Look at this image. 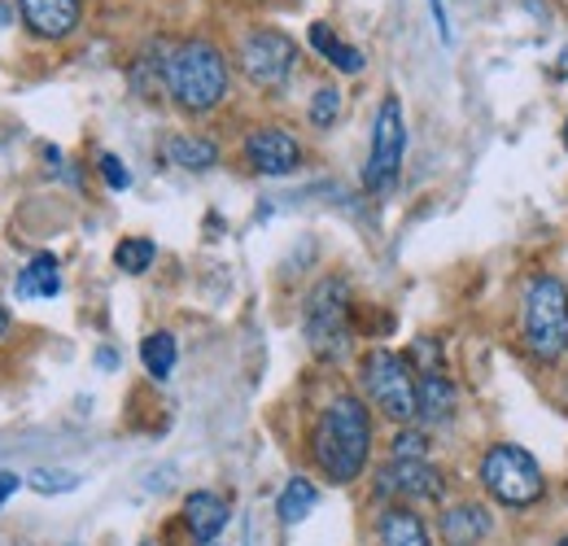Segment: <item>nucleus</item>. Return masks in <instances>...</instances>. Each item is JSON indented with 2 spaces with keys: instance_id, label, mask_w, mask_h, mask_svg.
<instances>
[{
  "instance_id": "obj_1",
  "label": "nucleus",
  "mask_w": 568,
  "mask_h": 546,
  "mask_svg": "<svg viewBox=\"0 0 568 546\" xmlns=\"http://www.w3.org/2000/svg\"><path fill=\"white\" fill-rule=\"evenodd\" d=\"M311 451H315V464L324 468V477L337 481V485H351L367 468L372 415L355 394H337L328 407L320 411L315 433H311Z\"/></svg>"
},
{
  "instance_id": "obj_2",
  "label": "nucleus",
  "mask_w": 568,
  "mask_h": 546,
  "mask_svg": "<svg viewBox=\"0 0 568 546\" xmlns=\"http://www.w3.org/2000/svg\"><path fill=\"white\" fill-rule=\"evenodd\" d=\"M227 58L214 49L211 40H184L166 53V70L162 83L175 97L180 110L189 114H206L227 97Z\"/></svg>"
},
{
  "instance_id": "obj_3",
  "label": "nucleus",
  "mask_w": 568,
  "mask_h": 546,
  "mask_svg": "<svg viewBox=\"0 0 568 546\" xmlns=\"http://www.w3.org/2000/svg\"><path fill=\"white\" fill-rule=\"evenodd\" d=\"M351 311H355V302H351V284L342 275H328L311 289L306 311H302V333H306V342L320 358H342L346 354Z\"/></svg>"
},
{
  "instance_id": "obj_4",
  "label": "nucleus",
  "mask_w": 568,
  "mask_h": 546,
  "mask_svg": "<svg viewBox=\"0 0 568 546\" xmlns=\"http://www.w3.org/2000/svg\"><path fill=\"white\" fill-rule=\"evenodd\" d=\"M358 385L363 394L372 398V407L385 411L389 419L398 424H412L420 415L416 403V376H412V363L394 350H367L363 363H358Z\"/></svg>"
},
{
  "instance_id": "obj_5",
  "label": "nucleus",
  "mask_w": 568,
  "mask_h": 546,
  "mask_svg": "<svg viewBox=\"0 0 568 546\" xmlns=\"http://www.w3.org/2000/svg\"><path fill=\"white\" fill-rule=\"evenodd\" d=\"M481 485L490 489V498H498L503 507H534L547 494V477H542L538 459L525 446H511V442H498V446L486 451Z\"/></svg>"
},
{
  "instance_id": "obj_6",
  "label": "nucleus",
  "mask_w": 568,
  "mask_h": 546,
  "mask_svg": "<svg viewBox=\"0 0 568 546\" xmlns=\"http://www.w3.org/2000/svg\"><path fill=\"white\" fill-rule=\"evenodd\" d=\"M525 337L538 358H560L568 350V293L556 275H534L525 289Z\"/></svg>"
},
{
  "instance_id": "obj_7",
  "label": "nucleus",
  "mask_w": 568,
  "mask_h": 546,
  "mask_svg": "<svg viewBox=\"0 0 568 546\" xmlns=\"http://www.w3.org/2000/svg\"><path fill=\"white\" fill-rule=\"evenodd\" d=\"M403 153H407V123H403V105H398V97H385V101H381V110H376L372 153H367V166H363V184H367L372 193L394 189L398 166H403Z\"/></svg>"
},
{
  "instance_id": "obj_8",
  "label": "nucleus",
  "mask_w": 568,
  "mask_h": 546,
  "mask_svg": "<svg viewBox=\"0 0 568 546\" xmlns=\"http://www.w3.org/2000/svg\"><path fill=\"white\" fill-rule=\"evenodd\" d=\"M241 70H245V79L254 83V88H267V92H276L288 83V74L297 67V44L284 36V31H272V27H263V31H254V36H245V44H241Z\"/></svg>"
},
{
  "instance_id": "obj_9",
  "label": "nucleus",
  "mask_w": 568,
  "mask_h": 546,
  "mask_svg": "<svg viewBox=\"0 0 568 546\" xmlns=\"http://www.w3.org/2000/svg\"><path fill=\"white\" fill-rule=\"evenodd\" d=\"M245 162L258 175H288L302 162V144L288 136L284 128H258L245 136Z\"/></svg>"
},
{
  "instance_id": "obj_10",
  "label": "nucleus",
  "mask_w": 568,
  "mask_h": 546,
  "mask_svg": "<svg viewBox=\"0 0 568 546\" xmlns=\"http://www.w3.org/2000/svg\"><path fill=\"white\" fill-rule=\"evenodd\" d=\"M381 494L398 498H442V473L428 468L425 459H394L381 473Z\"/></svg>"
},
{
  "instance_id": "obj_11",
  "label": "nucleus",
  "mask_w": 568,
  "mask_h": 546,
  "mask_svg": "<svg viewBox=\"0 0 568 546\" xmlns=\"http://www.w3.org/2000/svg\"><path fill=\"white\" fill-rule=\"evenodd\" d=\"M18 9L40 40H67L79 27V0H18Z\"/></svg>"
},
{
  "instance_id": "obj_12",
  "label": "nucleus",
  "mask_w": 568,
  "mask_h": 546,
  "mask_svg": "<svg viewBox=\"0 0 568 546\" xmlns=\"http://www.w3.org/2000/svg\"><path fill=\"white\" fill-rule=\"evenodd\" d=\"M184 525H189V534L197 543H214L223 534V525H227V503L219 494H211V489L189 494L184 498Z\"/></svg>"
},
{
  "instance_id": "obj_13",
  "label": "nucleus",
  "mask_w": 568,
  "mask_h": 546,
  "mask_svg": "<svg viewBox=\"0 0 568 546\" xmlns=\"http://www.w3.org/2000/svg\"><path fill=\"white\" fill-rule=\"evenodd\" d=\"M490 534V512L477 503H459L442 516V543L446 546H477Z\"/></svg>"
},
{
  "instance_id": "obj_14",
  "label": "nucleus",
  "mask_w": 568,
  "mask_h": 546,
  "mask_svg": "<svg viewBox=\"0 0 568 546\" xmlns=\"http://www.w3.org/2000/svg\"><path fill=\"white\" fill-rule=\"evenodd\" d=\"M416 403H420V415H425L428 424H446V419L455 415L459 394H455L450 376H442V372H420V381H416Z\"/></svg>"
},
{
  "instance_id": "obj_15",
  "label": "nucleus",
  "mask_w": 568,
  "mask_h": 546,
  "mask_svg": "<svg viewBox=\"0 0 568 546\" xmlns=\"http://www.w3.org/2000/svg\"><path fill=\"white\" fill-rule=\"evenodd\" d=\"M381 546H428L425 520L407 507H389L381 516Z\"/></svg>"
},
{
  "instance_id": "obj_16",
  "label": "nucleus",
  "mask_w": 568,
  "mask_h": 546,
  "mask_svg": "<svg viewBox=\"0 0 568 546\" xmlns=\"http://www.w3.org/2000/svg\"><path fill=\"white\" fill-rule=\"evenodd\" d=\"M62 293V275L53 254H36L22 275H18V297H58Z\"/></svg>"
},
{
  "instance_id": "obj_17",
  "label": "nucleus",
  "mask_w": 568,
  "mask_h": 546,
  "mask_svg": "<svg viewBox=\"0 0 568 546\" xmlns=\"http://www.w3.org/2000/svg\"><path fill=\"white\" fill-rule=\"evenodd\" d=\"M166 158L180 171H211L214 162H219V149L202 136H171L166 140Z\"/></svg>"
},
{
  "instance_id": "obj_18",
  "label": "nucleus",
  "mask_w": 568,
  "mask_h": 546,
  "mask_svg": "<svg viewBox=\"0 0 568 546\" xmlns=\"http://www.w3.org/2000/svg\"><path fill=\"white\" fill-rule=\"evenodd\" d=\"M311 44H315V49H320V53H324L337 70H346V74H358V70H363V53L351 49V44H342V40L333 36V27H328V22H315V27H311Z\"/></svg>"
},
{
  "instance_id": "obj_19",
  "label": "nucleus",
  "mask_w": 568,
  "mask_h": 546,
  "mask_svg": "<svg viewBox=\"0 0 568 546\" xmlns=\"http://www.w3.org/2000/svg\"><path fill=\"white\" fill-rule=\"evenodd\" d=\"M320 503V494H315V485L302 477H293L288 485H284L281 503H276V512H281L284 525H297V520H306L311 516V507Z\"/></svg>"
},
{
  "instance_id": "obj_20",
  "label": "nucleus",
  "mask_w": 568,
  "mask_h": 546,
  "mask_svg": "<svg viewBox=\"0 0 568 546\" xmlns=\"http://www.w3.org/2000/svg\"><path fill=\"white\" fill-rule=\"evenodd\" d=\"M141 358H144V367H149L153 381H166V376L175 372V337H171V333H153V337H144Z\"/></svg>"
},
{
  "instance_id": "obj_21",
  "label": "nucleus",
  "mask_w": 568,
  "mask_h": 546,
  "mask_svg": "<svg viewBox=\"0 0 568 546\" xmlns=\"http://www.w3.org/2000/svg\"><path fill=\"white\" fill-rule=\"evenodd\" d=\"M153 259H158V245H153L149 236H128V241H119V250H114L119 272H128V275H144L153 267Z\"/></svg>"
},
{
  "instance_id": "obj_22",
  "label": "nucleus",
  "mask_w": 568,
  "mask_h": 546,
  "mask_svg": "<svg viewBox=\"0 0 568 546\" xmlns=\"http://www.w3.org/2000/svg\"><path fill=\"white\" fill-rule=\"evenodd\" d=\"M337 114H342V92H337V88H320V92L311 97V123H315V128H333Z\"/></svg>"
},
{
  "instance_id": "obj_23",
  "label": "nucleus",
  "mask_w": 568,
  "mask_h": 546,
  "mask_svg": "<svg viewBox=\"0 0 568 546\" xmlns=\"http://www.w3.org/2000/svg\"><path fill=\"white\" fill-rule=\"evenodd\" d=\"M31 485H36L40 494H71V489H79V473H67V468H40V473H31Z\"/></svg>"
},
{
  "instance_id": "obj_24",
  "label": "nucleus",
  "mask_w": 568,
  "mask_h": 546,
  "mask_svg": "<svg viewBox=\"0 0 568 546\" xmlns=\"http://www.w3.org/2000/svg\"><path fill=\"white\" fill-rule=\"evenodd\" d=\"M425 451H428V437L420 428H403L394 437V459H425Z\"/></svg>"
},
{
  "instance_id": "obj_25",
  "label": "nucleus",
  "mask_w": 568,
  "mask_h": 546,
  "mask_svg": "<svg viewBox=\"0 0 568 546\" xmlns=\"http://www.w3.org/2000/svg\"><path fill=\"white\" fill-rule=\"evenodd\" d=\"M101 175H105V184L114 189V193H123L128 184H132V175H128V166L114 158V153H101Z\"/></svg>"
},
{
  "instance_id": "obj_26",
  "label": "nucleus",
  "mask_w": 568,
  "mask_h": 546,
  "mask_svg": "<svg viewBox=\"0 0 568 546\" xmlns=\"http://www.w3.org/2000/svg\"><path fill=\"white\" fill-rule=\"evenodd\" d=\"M433 4V18H437V36L450 44V27H446V9H442V0H428Z\"/></svg>"
},
{
  "instance_id": "obj_27",
  "label": "nucleus",
  "mask_w": 568,
  "mask_h": 546,
  "mask_svg": "<svg viewBox=\"0 0 568 546\" xmlns=\"http://www.w3.org/2000/svg\"><path fill=\"white\" fill-rule=\"evenodd\" d=\"M18 485H22V481L13 477V473H0V507L13 498V489H18Z\"/></svg>"
},
{
  "instance_id": "obj_28",
  "label": "nucleus",
  "mask_w": 568,
  "mask_h": 546,
  "mask_svg": "<svg viewBox=\"0 0 568 546\" xmlns=\"http://www.w3.org/2000/svg\"><path fill=\"white\" fill-rule=\"evenodd\" d=\"M4 333H9V311L0 306V337H4Z\"/></svg>"
},
{
  "instance_id": "obj_29",
  "label": "nucleus",
  "mask_w": 568,
  "mask_h": 546,
  "mask_svg": "<svg viewBox=\"0 0 568 546\" xmlns=\"http://www.w3.org/2000/svg\"><path fill=\"white\" fill-rule=\"evenodd\" d=\"M556 74H568V49H565V58H560V67H556Z\"/></svg>"
},
{
  "instance_id": "obj_30",
  "label": "nucleus",
  "mask_w": 568,
  "mask_h": 546,
  "mask_svg": "<svg viewBox=\"0 0 568 546\" xmlns=\"http://www.w3.org/2000/svg\"><path fill=\"white\" fill-rule=\"evenodd\" d=\"M565 149H568V123H565Z\"/></svg>"
},
{
  "instance_id": "obj_31",
  "label": "nucleus",
  "mask_w": 568,
  "mask_h": 546,
  "mask_svg": "<svg viewBox=\"0 0 568 546\" xmlns=\"http://www.w3.org/2000/svg\"><path fill=\"white\" fill-rule=\"evenodd\" d=\"M556 546H568V538H560V543H556Z\"/></svg>"
}]
</instances>
